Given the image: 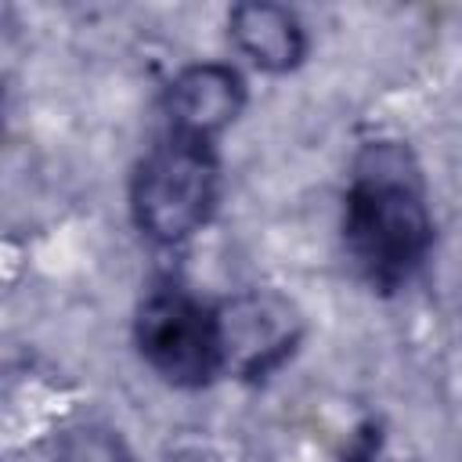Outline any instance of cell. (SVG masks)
Wrapping results in <instances>:
<instances>
[{
	"label": "cell",
	"mask_w": 462,
	"mask_h": 462,
	"mask_svg": "<svg viewBox=\"0 0 462 462\" xmlns=\"http://www.w3.org/2000/svg\"><path fill=\"white\" fill-rule=\"evenodd\" d=\"M343 242L361 274L386 292L422 267L433 220L401 148L379 144L361 155L343 206Z\"/></svg>",
	"instance_id": "6da1fadb"
},
{
	"label": "cell",
	"mask_w": 462,
	"mask_h": 462,
	"mask_svg": "<svg viewBox=\"0 0 462 462\" xmlns=\"http://www.w3.org/2000/svg\"><path fill=\"white\" fill-rule=\"evenodd\" d=\"M130 202L148 238L173 245L195 235L217 206V155L209 141L170 130L137 166Z\"/></svg>",
	"instance_id": "7a4b0ae2"
},
{
	"label": "cell",
	"mask_w": 462,
	"mask_h": 462,
	"mask_svg": "<svg viewBox=\"0 0 462 462\" xmlns=\"http://www.w3.org/2000/svg\"><path fill=\"white\" fill-rule=\"evenodd\" d=\"M137 346L162 379L202 386L224 372L220 310L206 307L188 289H155L137 310Z\"/></svg>",
	"instance_id": "3957f363"
},
{
	"label": "cell",
	"mask_w": 462,
	"mask_h": 462,
	"mask_svg": "<svg viewBox=\"0 0 462 462\" xmlns=\"http://www.w3.org/2000/svg\"><path fill=\"white\" fill-rule=\"evenodd\" d=\"M224 368L242 375H263L296 343L300 321L292 307L274 292H245L220 307Z\"/></svg>",
	"instance_id": "277c9868"
},
{
	"label": "cell",
	"mask_w": 462,
	"mask_h": 462,
	"mask_svg": "<svg viewBox=\"0 0 462 462\" xmlns=\"http://www.w3.org/2000/svg\"><path fill=\"white\" fill-rule=\"evenodd\" d=\"M245 101L242 79L227 65H191L184 69L170 94H166V112H170V130L202 137L209 141L217 130H224Z\"/></svg>",
	"instance_id": "5b68a950"
},
{
	"label": "cell",
	"mask_w": 462,
	"mask_h": 462,
	"mask_svg": "<svg viewBox=\"0 0 462 462\" xmlns=\"http://www.w3.org/2000/svg\"><path fill=\"white\" fill-rule=\"evenodd\" d=\"M235 43L271 72H285L303 58V29L292 11L278 4H238L231 11Z\"/></svg>",
	"instance_id": "8992f818"
},
{
	"label": "cell",
	"mask_w": 462,
	"mask_h": 462,
	"mask_svg": "<svg viewBox=\"0 0 462 462\" xmlns=\"http://www.w3.org/2000/svg\"><path fill=\"white\" fill-rule=\"evenodd\" d=\"M343 462H379V437H375V430H365L354 440V448L346 451Z\"/></svg>",
	"instance_id": "52a82bcc"
},
{
	"label": "cell",
	"mask_w": 462,
	"mask_h": 462,
	"mask_svg": "<svg viewBox=\"0 0 462 462\" xmlns=\"http://www.w3.org/2000/svg\"><path fill=\"white\" fill-rule=\"evenodd\" d=\"M170 462H206L202 455H177V458H170Z\"/></svg>",
	"instance_id": "ba28073f"
}]
</instances>
